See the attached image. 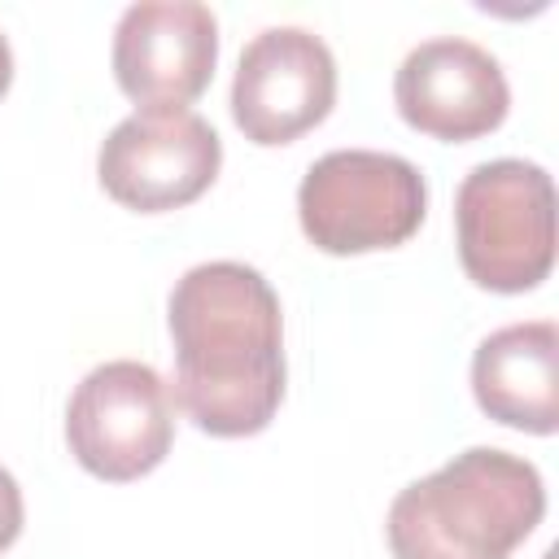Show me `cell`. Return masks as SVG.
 <instances>
[{
	"label": "cell",
	"mask_w": 559,
	"mask_h": 559,
	"mask_svg": "<svg viewBox=\"0 0 559 559\" xmlns=\"http://www.w3.org/2000/svg\"><path fill=\"white\" fill-rule=\"evenodd\" d=\"M175 341L170 397L210 437H253L284 402V314L258 266L201 262L166 301Z\"/></svg>",
	"instance_id": "6da1fadb"
},
{
	"label": "cell",
	"mask_w": 559,
	"mask_h": 559,
	"mask_svg": "<svg viewBox=\"0 0 559 559\" xmlns=\"http://www.w3.org/2000/svg\"><path fill=\"white\" fill-rule=\"evenodd\" d=\"M546 515L542 472L493 445L411 480L384 515L393 559H507Z\"/></svg>",
	"instance_id": "7a4b0ae2"
},
{
	"label": "cell",
	"mask_w": 559,
	"mask_h": 559,
	"mask_svg": "<svg viewBox=\"0 0 559 559\" xmlns=\"http://www.w3.org/2000/svg\"><path fill=\"white\" fill-rule=\"evenodd\" d=\"M223 166L218 131L188 105H148L127 114L96 153L100 188L140 214L197 201Z\"/></svg>",
	"instance_id": "8992f818"
},
{
	"label": "cell",
	"mask_w": 559,
	"mask_h": 559,
	"mask_svg": "<svg viewBox=\"0 0 559 559\" xmlns=\"http://www.w3.org/2000/svg\"><path fill=\"white\" fill-rule=\"evenodd\" d=\"M393 100L415 131L459 144L502 127L511 87L493 52L459 35H437L402 57Z\"/></svg>",
	"instance_id": "9c48e42d"
},
{
	"label": "cell",
	"mask_w": 559,
	"mask_h": 559,
	"mask_svg": "<svg viewBox=\"0 0 559 559\" xmlns=\"http://www.w3.org/2000/svg\"><path fill=\"white\" fill-rule=\"evenodd\" d=\"M175 441L170 384L135 358L92 367L66 406V445L100 480L148 476Z\"/></svg>",
	"instance_id": "5b68a950"
},
{
	"label": "cell",
	"mask_w": 559,
	"mask_h": 559,
	"mask_svg": "<svg viewBox=\"0 0 559 559\" xmlns=\"http://www.w3.org/2000/svg\"><path fill=\"white\" fill-rule=\"evenodd\" d=\"M459 262L489 293H528L555 266V183L524 157L480 162L454 197Z\"/></svg>",
	"instance_id": "3957f363"
},
{
	"label": "cell",
	"mask_w": 559,
	"mask_h": 559,
	"mask_svg": "<svg viewBox=\"0 0 559 559\" xmlns=\"http://www.w3.org/2000/svg\"><path fill=\"white\" fill-rule=\"evenodd\" d=\"M428 214V183L419 166L380 148H332L301 175L297 218L323 253L393 249L419 231Z\"/></svg>",
	"instance_id": "277c9868"
},
{
	"label": "cell",
	"mask_w": 559,
	"mask_h": 559,
	"mask_svg": "<svg viewBox=\"0 0 559 559\" xmlns=\"http://www.w3.org/2000/svg\"><path fill=\"white\" fill-rule=\"evenodd\" d=\"M22 515H26V507H22V489H17L13 472L0 467V550H9V546L17 542V533H22Z\"/></svg>",
	"instance_id": "8fae6325"
},
{
	"label": "cell",
	"mask_w": 559,
	"mask_h": 559,
	"mask_svg": "<svg viewBox=\"0 0 559 559\" xmlns=\"http://www.w3.org/2000/svg\"><path fill=\"white\" fill-rule=\"evenodd\" d=\"M336 100V57L306 26L258 31L231 79V118L253 144H288L319 127Z\"/></svg>",
	"instance_id": "52a82bcc"
},
{
	"label": "cell",
	"mask_w": 559,
	"mask_h": 559,
	"mask_svg": "<svg viewBox=\"0 0 559 559\" xmlns=\"http://www.w3.org/2000/svg\"><path fill=\"white\" fill-rule=\"evenodd\" d=\"M9 83H13V52H9V39L0 35V96L9 92Z\"/></svg>",
	"instance_id": "7c38bea8"
},
{
	"label": "cell",
	"mask_w": 559,
	"mask_h": 559,
	"mask_svg": "<svg viewBox=\"0 0 559 559\" xmlns=\"http://www.w3.org/2000/svg\"><path fill=\"white\" fill-rule=\"evenodd\" d=\"M472 393L489 419L550 437L559 428V328L528 319L489 332L472 354Z\"/></svg>",
	"instance_id": "30bf717a"
},
{
	"label": "cell",
	"mask_w": 559,
	"mask_h": 559,
	"mask_svg": "<svg viewBox=\"0 0 559 559\" xmlns=\"http://www.w3.org/2000/svg\"><path fill=\"white\" fill-rule=\"evenodd\" d=\"M218 61V22L197 0H140L114 26V79L140 105L197 100Z\"/></svg>",
	"instance_id": "ba28073f"
}]
</instances>
